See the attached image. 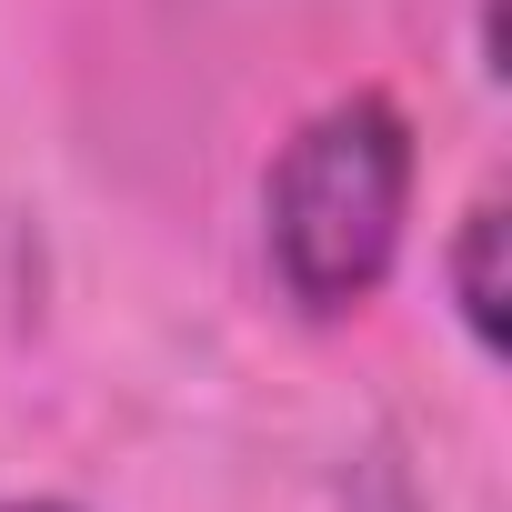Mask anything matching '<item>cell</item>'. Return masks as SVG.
I'll use <instances>...</instances> for the list:
<instances>
[{
    "instance_id": "3",
    "label": "cell",
    "mask_w": 512,
    "mask_h": 512,
    "mask_svg": "<svg viewBox=\"0 0 512 512\" xmlns=\"http://www.w3.org/2000/svg\"><path fill=\"white\" fill-rule=\"evenodd\" d=\"M0 512H61V502H0Z\"/></svg>"
},
{
    "instance_id": "2",
    "label": "cell",
    "mask_w": 512,
    "mask_h": 512,
    "mask_svg": "<svg viewBox=\"0 0 512 512\" xmlns=\"http://www.w3.org/2000/svg\"><path fill=\"white\" fill-rule=\"evenodd\" d=\"M452 282H462V322H472V342L502 352V201H482V211L462 221Z\"/></svg>"
},
{
    "instance_id": "1",
    "label": "cell",
    "mask_w": 512,
    "mask_h": 512,
    "mask_svg": "<svg viewBox=\"0 0 512 512\" xmlns=\"http://www.w3.org/2000/svg\"><path fill=\"white\" fill-rule=\"evenodd\" d=\"M412 201V131L392 101H332L272 171V262L312 312H352L382 292Z\"/></svg>"
}]
</instances>
